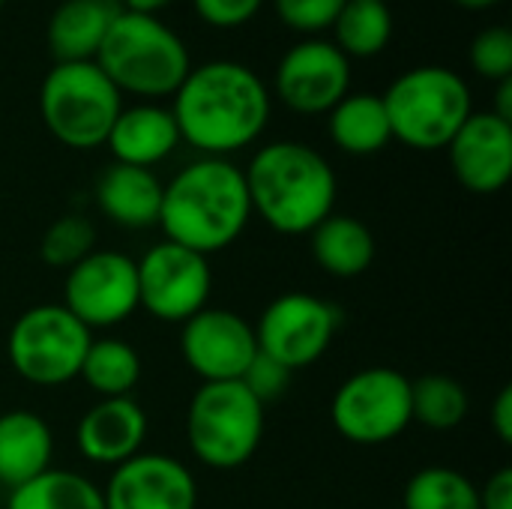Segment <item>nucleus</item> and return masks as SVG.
Segmentation results:
<instances>
[{
    "label": "nucleus",
    "mask_w": 512,
    "mask_h": 509,
    "mask_svg": "<svg viewBox=\"0 0 512 509\" xmlns=\"http://www.w3.org/2000/svg\"><path fill=\"white\" fill-rule=\"evenodd\" d=\"M471 66L486 81L512 78V30L504 24L483 27L471 42Z\"/></svg>",
    "instance_id": "c756f323"
},
{
    "label": "nucleus",
    "mask_w": 512,
    "mask_h": 509,
    "mask_svg": "<svg viewBox=\"0 0 512 509\" xmlns=\"http://www.w3.org/2000/svg\"><path fill=\"white\" fill-rule=\"evenodd\" d=\"M249 219L246 177L231 159L201 156L162 186L159 228L165 240L204 258L234 246Z\"/></svg>",
    "instance_id": "f03ea898"
},
{
    "label": "nucleus",
    "mask_w": 512,
    "mask_h": 509,
    "mask_svg": "<svg viewBox=\"0 0 512 509\" xmlns=\"http://www.w3.org/2000/svg\"><path fill=\"white\" fill-rule=\"evenodd\" d=\"M492 114H498L501 120H510L512 123V78L498 81V87H495V105H492Z\"/></svg>",
    "instance_id": "c9c22d12"
},
{
    "label": "nucleus",
    "mask_w": 512,
    "mask_h": 509,
    "mask_svg": "<svg viewBox=\"0 0 512 509\" xmlns=\"http://www.w3.org/2000/svg\"><path fill=\"white\" fill-rule=\"evenodd\" d=\"M147 414L132 399H99L75 426V447L90 465L117 468L141 453L147 441Z\"/></svg>",
    "instance_id": "f3484780"
},
{
    "label": "nucleus",
    "mask_w": 512,
    "mask_h": 509,
    "mask_svg": "<svg viewBox=\"0 0 512 509\" xmlns=\"http://www.w3.org/2000/svg\"><path fill=\"white\" fill-rule=\"evenodd\" d=\"M273 90L294 114H330L351 93V60L330 39H303L282 54Z\"/></svg>",
    "instance_id": "ddd939ff"
},
{
    "label": "nucleus",
    "mask_w": 512,
    "mask_h": 509,
    "mask_svg": "<svg viewBox=\"0 0 512 509\" xmlns=\"http://www.w3.org/2000/svg\"><path fill=\"white\" fill-rule=\"evenodd\" d=\"M327 117L330 141L348 156H375L393 141L384 99L375 93H348Z\"/></svg>",
    "instance_id": "5701e85b"
},
{
    "label": "nucleus",
    "mask_w": 512,
    "mask_h": 509,
    "mask_svg": "<svg viewBox=\"0 0 512 509\" xmlns=\"http://www.w3.org/2000/svg\"><path fill=\"white\" fill-rule=\"evenodd\" d=\"M162 180L150 168L111 162L96 180V207L99 213L126 231H147L159 225L162 207Z\"/></svg>",
    "instance_id": "6ab92c4d"
},
{
    "label": "nucleus",
    "mask_w": 512,
    "mask_h": 509,
    "mask_svg": "<svg viewBox=\"0 0 512 509\" xmlns=\"http://www.w3.org/2000/svg\"><path fill=\"white\" fill-rule=\"evenodd\" d=\"M252 216L282 237H309L336 213L333 165L303 141H270L243 168Z\"/></svg>",
    "instance_id": "7ed1b4c3"
},
{
    "label": "nucleus",
    "mask_w": 512,
    "mask_h": 509,
    "mask_svg": "<svg viewBox=\"0 0 512 509\" xmlns=\"http://www.w3.org/2000/svg\"><path fill=\"white\" fill-rule=\"evenodd\" d=\"M90 339L93 333L63 303H39L9 327L6 357L21 381L54 390L78 378Z\"/></svg>",
    "instance_id": "6e6552de"
},
{
    "label": "nucleus",
    "mask_w": 512,
    "mask_h": 509,
    "mask_svg": "<svg viewBox=\"0 0 512 509\" xmlns=\"http://www.w3.org/2000/svg\"><path fill=\"white\" fill-rule=\"evenodd\" d=\"M171 0H120L126 12H141V15H156L168 6Z\"/></svg>",
    "instance_id": "e433bc0d"
},
{
    "label": "nucleus",
    "mask_w": 512,
    "mask_h": 509,
    "mask_svg": "<svg viewBox=\"0 0 512 509\" xmlns=\"http://www.w3.org/2000/svg\"><path fill=\"white\" fill-rule=\"evenodd\" d=\"M264 0H192L195 15L219 30H234L249 24L261 12Z\"/></svg>",
    "instance_id": "473e14b6"
},
{
    "label": "nucleus",
    "mask_w": 512,
    "mask_h": 509,
    "mask_svg": "<svg viewBox=\"0 0 512 509\" xmlns=\"http://www.w3.org/2000/svg\"><path fill=\"white\" fill-rule=\"evenodd\" d=\"M78 378L99 396V399H123L141 381V357L138 351L114 336L90 339Z\"/></svg>",
    "instance_id": "b1692460"
},
{
    "label": "nucleus",
    "mask_w": 512,
    "mask_h": 509,
    "mask_svg": "<svg viewBox=\"0 0 512 509\" xmlns=\"http://www.w3.org/2000/svg\"><path fill=\"white\" fill-rule=\"evenodd\" d=\"M63 306L90 333L126 324L141 309L135 258L114 249H93L84 261L66 270Z\"/></svg>",
    "instance_id": "f8f14e48"
},
{
    "label": "nucleus",
    "mask_w": 512,
    "mask_h": 509,
    "mask_svg": "<svg viewBox=\"0 0 512 509\" xmlns=\"http://www.w3.org/2000/svg\"><path fill=\"white\" fill-rule=\"evenodd\" d=\"M273 3H276L279 21L297 33L330 30L345 6V0H273Z\"/></svg>",
    "instance_id": "7c9ffc66"
},
{
    "label": "nucleus",
    "mask_w": 512,
    "mask_h": 509,
    "mask_svg": "<svg viewBox=\"0 0 512 509\" xmlns=\"http://www.w3.org/2000/svg\"><path fill=\"white\" fill-rule=\"evenodd\" d=\"M252 327L261 354L291 372H300L315 366L330 351L342 327V312L324 297L288 291L270 300Z\"/></svg>",
    "instance_id": "9d476101"
},
{
    "label": "nucleus",
    "mask_w": 512,
    "mask_h": 509,
    "mask_svg": "<svg viewBox=\"0 0 512 509\" xmlns=\"http://www.w3.org/2000/svg\"><path fill=\"white\" fill-rule=\"evenodd\" d=\"M291 378H294L291 369H285L282 363H276V360H270L267 354L258 351L255 360H252V366L246 369V375H243L240 381H243V387H246L261 405H267V402H276V399L285 396Z\"/></svg>",
    "instance_id": "2f4dec72"
},
{
    "label": "nucleus",
    "mask_w": 512,
    "mask_h": 509,
    "mask_svg": "<svg viewBox=\"0 0 512 509\" xmlns=\"http://www.w3.org/2000/svg\"><path fill=\"white\" fill-rule=\"evenodd\" d=\"M471 399L462 381L450 375H423L411 381V420L432 432H453L465 423Z\"/></svg>",
    "instance_id": "bb28decb"
},
{
    "label": "nucleus",
    "mask_w": 512,
    "mask_h": 509,
    "mask_svg": "<svg viewBox=\"0 0 512 509\" xmlns=\"http://www.w3.org/2000/svg\"><path fill=\"white\" fill-rule=\"evenodd\" d=\"M393 141L411 150H444L462 123L474 114L468 81L450 66H414L384 93Z\"/></svg>",
    "instance_id": "39448f33"
},
{
    "label": "nucleus",
    "mask_w": 512,
    "mask_h": 509,
    "mask_svg": "<svg viewBox=\"0 0 512 509\" xmlns=\"http://www.w3.org/2000/svg\"><path fill=\"white\" fill-rule=\"evenodd\" d=\"M492 429L498 435L501 444H512V387H501L495 405H492Z\"/></svg>",
    "instance_id": "f704fd0d"
},
{
    "label": "nucleus",
    "mask_w": 512,
    "mask_h": 509,
    "mask_svg": "<svg viewBox=\"0 0 512 509\" xmlns=\"http://www.w3.org/2000/svg\"><path fill=\"white\" fill-rule=\"evenodd\" d=\"M180 354L201 384L240 381L258 354L255 327L234 309L207 306L180 324Z\"/></svg>",
    "instance_id": "4468645a"
},
{
    "label": "nucleus",
    "mask_w": 512,
    "mask_h": 509,
    "mask_svg": "<svg viewBox=\"0 0 512 509\" xmlns=\"http://www.w3.org/2000/svg\"><path fill=\"white\" fill-rule=\"evenodd\" d=\"M330 423L348 444L384 447L405 435L411 420V378L393 366H369L339 384Z\"/></svg>",
    "instance_id": "1a4fd4ad"
},
{
    "label": "nucleus",
    "mask_w": 512,
    "mask_h": 509,
    "mask_svg": "<svg viewBox=\"0 0 512 509\" xmlns=\"http://www.w3.org/2000/svg\"><path fill=\"white\" fill-rule=\"evenodd\" d=\"M96 249V228L90 219L78 213H66L54 219L39 243V258L51 270H69L84 261Z\"/></svg>",
    "instance_id": "c85d7f7f"
},
{
    "label": "nucleus",
    "mask_w": 512,
    "mask_h": 509,
    "mask_svg": "<svg viewBox=\"0 0 512 509\" xmlns=\"http://www.w3.org/2000/svg\"><path fill=\"white\" fill-rule=\"evenodd\" d=\"M3 3H6V0H0V6H3Z\"/></svg>",
    "instance_id": "58836bf2"
},
{
    "label": "nucleus",
    "mask_w": 512,
    "mask_h": 509,
    "mask_svg": "<svg viewBox=\"0 0 512 509\" xmlns=\"http://www.w3.org/2000/svg\"><path fill=\"white\" fill-rule=\"evenodd\" d=\"M333 45L348 60L378 57L393 39V15L384 0H345L333 21Z\"/></svg>",
    "instance_id": "a878e982"
},
{
    "label": "nucleus",
    "mask_w": 512,
    "mask_h": 509,
    "mask_svg": "<svg viewBox=\"0 0 512 509\" xmlns=\"http://www.w3.org/2000/svg\"><path fill=\"white\" fill-rule=\"evenodd\" d=\"M399 509H480V486L456 468H423L402 492Z\"/></svg>",
    "instance_id": "cd10ccee"
},
{
    "label": "nucleus",
    "mask_w": 512,
    "mask_h": 509,
    "mask_svg": "<svg viewBox=\"0 0 512 509\" xmlns=\"http://www.w3.org/2000/svg\"><path fill=\"white\" fill-rule=\"evenodd\" d=\"M54 459L51 426L27 411L12 408L0 414V489L12 492L45 474Z\"/></svg>",
    "instance_id": "aec40b11"
},
{
    "label": "nucleus",
    "mask_w": 512,
    "mask_h": 509,
    "mask_svg": "<svg viewBox=\"0 0 512 509\" xmlns=\"http://www.w3.org/2000/svg\"><path fill=\"white\" fill-rule=\"evenodd\" d=\"M6 509H105L102 489L78 471L48 468L9 492Z\"/></svg>",
    "instance_id": "393cba45"
},
{
    "label": "nucleus",
    "mask_w": 512,
    "mask_h": 509,
    "mask_svg": "<svg viewBox=\"0 0 512 509\" xmlns=\"http://www.w3.org/2000/svg\"><path fill=\"white\" fill-rule=\"evenodd\" d=\"M453 177L474 195H495L512 177V123L492 111H474L444 147Z\"/></svg>",
    "instance_id": "dca6fc26"
},
{
    "label": "nucleus",
    "mask_w": 512,
    "mask_h": 509,
    "mask_svg": "<svg viewBox=\"0 0 512 509\" xmlns=\"http://www.w3.org/2000/svg\"><path fill=\"white\" fill-rule=\"evenodd\" d=\"M384 3H387V0H384Z\"/></svg>",
    "instance_id": "ea45409f"
},
{
    "label": "nucleus",
    "mask_w": 512,
    "mask_h": 509,
    "mask_svg": "<svg viewBox=\"0 0 512 509\" xmlns=\"http://www.w3.org/2000/svg\"><path fill=\"white\" fill-rule=\"evenodd\" d=\"M120 108V90L93 60L54 63L39 87L42 123L48 135L69 150L102 147Z\"/></svg>",
    "instance_id": "0eeeda50"
},
{
    "label": "nucleus",
    "mask_w": 512,
    "mask_h": 509,
    "mask_svg": "<svg viewBox=\"0 0 512 509\" xmlns=\"http://www.w3.org/2000/svg\"><path fill=\"white\" fill-rule=\"evenodd\" d=\"M102 498L105 509H195L198 483L174 456L138 453L111 468Z\"/></svg>",
    "instance_id": "2eb2a0df"
},
{
    "label": "nucleus",
    "mask_w": 512,
    "mask_h": 509,
    "mask_svg": "<svg viewBox=\"0 0 512 509\" xmlns=\"http://www.w3.org/2000/svg\"><path fill=\"white\" fill-rule=\"evenodd\" d=\"M267 405L243 381L201 384L186 408V444L192 456L213 471H237L261 447Z\"/></svg>",
    "instance_id": "423d86ee"
},
{
    "label": "nucleus",
    "mask_w": 512,
    "mask_h": 509,
    "mask_svg": "<svg viewBox=\"0 0 512 509\" xmlns=\"http://www.w3.org/2000/svg\"><path fill=\"white\" fill-rule=\"evenodd\" d=\"M480 509H512V468L495 471L480 489Z\"/></svg>",
    "instance_id": "72a5a7b5"
},
{
    "label": "nucleus",
    "mask_w": 512,
    "mask_h": 509,
    "mask_svg": "<svg viewBox=\"0 0 512 509\" xmlns=\"http://www.w3.org/2000/svg\"><path fill=\"white\" fill-rule=\"evenodd\" d=\"M120 9L123 6L117 0H63L45 27L54 63L93 60Z\"/></svg>",
    "instance_id": "412c9836"
},
{
    "label": "nucleus",
    "mask_w": 512,
    "mask_h": 509,
    "mask_svg": "<svg viewBox=\"0 0 512 509\" xmlns=\"http://www.w3.org/2000/svg\"><path fill=\"white\" fill-rule=\"evenodd\" d=\"M312 261L333 279H357L375 264V234L366 222L348 213H330L309 234Z\"/></svg>",
    "instance_id": "4be33fe9"
},
{
    "label": "nucleus",
    "mask_w": 512,
    "mask_h": 509,
    "mask_svg": "<svg viewBox=\"0 0 512 509\" xmlns=\"http://www.w3.org/2000/svg\"><path fill=\"white\" fill-rule=\"evenodd\" d=\"M270 87L240 60H207L192 66L174 93L180 141L201 156L228 159L252 147L270 123Z\"/></svg>",
    "instance_id": "f257e3e1"
},
{
    "label": "nucleus",
    "mask_w": 512,
    "mask_h": 509,
    "mask_svg": "<svg viewBox=\"0 0 512 509\" xmlns=\"http://www.w3.org/2000/svg\"><path fill=\"white\" fill-rule=\"evenodd\" d=\"M390 509H393V507H390Z\"/></svg>",
    "instance_id": "a19ab883"
},
{
    "label": "nucleus",
    "mask_w": 512,
    "mask_h": 509,
    "mask_svg": "<svg viewBox=\"0 0 512 509\" xmlns=\"http://www.w3.org/2000/svg\"><path fill=\"white\" fill-rule=\"evenodd\" d=\"M456 3L465 6V9H489V6H495L501 0H456Z\"/></svg>",
    "instance_id": "4c0bfd02"
},
{
    "label": "nucleus",
    "mask_w": 512,
    "mask_h": 509,
    "mask_svg": "<svg viewBox=\"0 0 512 509\" xmlns=\"http://www.w3.org/2000/svg\"><path fill=\"white\" fill-rule=\"evenodd\" d=\"M180 144V132L174 123L171 108H162L156 102H138L129 108H120L105 147L111 150L114 162L135 165V168H156L165 162Z\"/></svg>",
    "instance_id": "a211bd4d"
},
{
    "label": "nucleus",
    "mask_w": 512,
    "mask_h": 509,
    "mask_svg": "<svg viewBox=\"0 0 512 509\" xmlns=\"http://www.w3.org/2000/svg\"><path fill=\"white\" fill-rule=\"evenodd\" d=\"M138 267V306L162 324H186L210 306L213 270L210 261L177 243L150 246Z\"/></svg>",
    "instance_id": "9b49d317"
},
{
    "label": "nucleus",
    "mask_w": 512,
    "mask_h": 509,
    "mask_svg": "<svg viewBox=\"0 0 512 509\" xmlns=\"http://www.w3.org/2000/svg\"><path fill=\"white\" fill-rule=\"evenodd\" d=\"M93 63L108 75V81L138 99L174 96L192 69V57L177 30H171L159 15L126 12L111 21Z\"/></svg>",
    "instance_id": "20e7f679"
}]
</instances>
